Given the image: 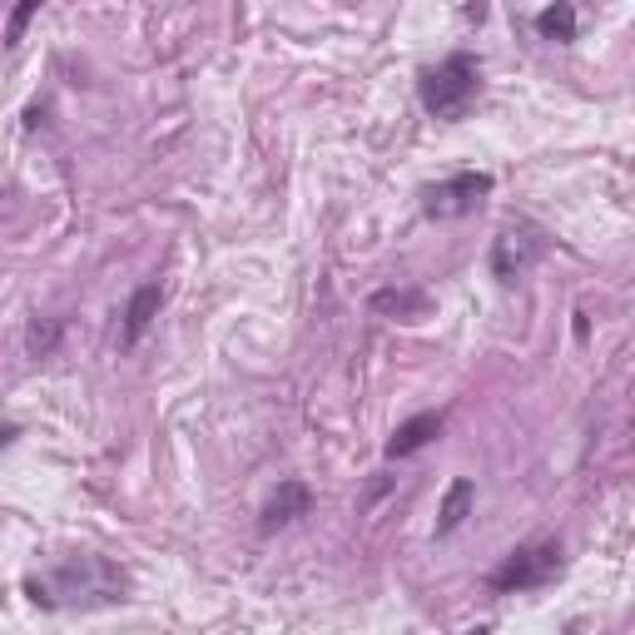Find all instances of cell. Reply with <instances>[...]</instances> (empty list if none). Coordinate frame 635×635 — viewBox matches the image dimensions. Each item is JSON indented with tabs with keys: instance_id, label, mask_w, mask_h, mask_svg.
<instances>
[{
	"instance_id": "7a4b0ae2",
	"label": "cell",
	"mask_w": 635,
	"mask_h": 635,
	"mask_svg": "<svg viewBox=\"0 0 635 635\" xmlns=\"http://www.w3.org/2000/svg\"><path fill=\"white\" fill-rule=\"evenodd\" d=\"M561 576V546L556 541H527V546L507 551L497 571L487 576V591L491 596H517V591H537L546 581Z\"/></svg>"
},
{
	"instance_id": "ba28073f",
	"label": "cell",
	"mask_w": 635,
	"mask_h": 635,
	"mask_svg": "<svg viewBox=\"0 0 635 635\" xmlns=\"http://www.w3.org/2000/svg\"><path fill=\"white\" fill-rule=\"evenodd\" d=\"M85 571H95L100 581H110V586H115V566H105V561L100 556H85ZM55 586H65V596H75V591H85V581H80V556L75 561H65V566L55 571V581H25V591H55ZM110 586H100L110 596Z\"/></svg>"
},
{
	"instance_id": "4fadbf2b",
	"label": "cell",
	"mask_w": 635,
	"mask_h": 635,
	"mask_svg": "<svg viewBox=\"0 0 635 635\" xmlns=\"http://www.w3.org/2000/svg\"><path fill=\"white\" fill-rule=\"evenodd\" d=\"M35 10H40V6H35V0H25V6H20V10H15V15H10V30H6V40H20V30H25V25H30V15H35Z\"/></svg>"
},
{
	"instance_id": "52a82bcc",
	"label": "cell",
	"mask_w": 635,
	"mask_h": 635,
	"mask_svg": "<svg viewBox=\"0 0 635 635\" xmlns=\"http://www.w3.org/2000/svg\"><path fill=\"white\" fill-rule=\"evenodd\" d=\"M367 309L383 313V318H403V323H413V318H427L433 299H427L423 289H377L373 299H367Z\"/></svg>"
},
{
	"instance_id": "3957f363",
	"label": "cell",
	"mask_w": 635,
	"mask_h": 635,
	"mask_svg": "<svg viewBox=\"0 0 635 635\" xmlns=\"http://www.w3.org/2000/svg\"><path fill=\"white\" fill-rule=\"evenodd\" d=\"M491 184H497V179L481 174V169L452 174V179L433 184V189L423 194V214H427V219H467V214H477L481 204H487Z\"/></svg>"
},
{
	"instance_id": "9c48e42d",
	"label": "cell",
	"mask_w": 635,
	"mask_h": 635,
	"mask_svg": "<svg viewBox=\"0 0 635 635\" xmlns=\"http://www.w3.org/2000/svg\"><path fill=\"white\" fill-rule=\"evenodd\" d=\"M159 309H164V283H145L125 309V347H135L139 337L149 333V323L159 318Z\"/></svg>"
},
{
	"instance_id": "277c9868",
	"label": "cell",
	"mask_w": 635,
	"mask_h": 635,
	"mask_svg": "<svg viewBox=\"0 0 635 635\" xmlns=\"http://www.w3.org/2000/svg\"><path fill=\"white\" fill-rule=\"evenodd\" d=\"M309 507H313L309 481H279V491H273V497L263 501V511H259V531L263 537H273V531L293 527L299 517H309Z\"/></svg>"
},
{
	"instance_id": "5bb4252c",
	"label": "cell",
	"mask_w": 635,
	"mask_h": 635,
	"mask_svg": "<svg viewBox=\"0 0 635 635\" xmlns=\"http://www.w3.org/2000/svg\"><path fill=\"white\" fill-rule=\"evenodd\" d=\"M10 437H15V427H0V447H6V443H10Z\"/></svg>"
},
{
	"instance_id": "30bf717a",
	"label": "cell",
	"mask_w": 635,
	"mask_h": 635,
	"mask_svg": "<svg viewBox=\"0 0 635 635\" xmlns=\"http://www.w3.org/2000/svg\"><path fill=\"white\" fill-rule=\"evenodd\" d=\"M472 501H477L472 477H457L452 487H447V497H443V511H437V537H452V531L472 517Z\"/></svg>"
},
{
	"instance_id": "8992f818",
	"label": "cell",
	"mask_w": 635,
	"mask_h": 635,
	"mask_svg": "<svg viewBox=\"0 0 635 635\" xmlns=\"http://www.w3.org/2000/svg\"><path fill=\"white\" fill-rule=\"evenodd\" d=\"M443 423H447V413H443V407H437V413H417V417H407V423L397 427L393 437H387V447H383V452L393 457V462H397V457H413V452H423L427 443H437V437H443Z\"/></svg>"
},
{
	"instance_id": "5b68a950",
	"label": "cell",
	"mask_w": 635,
	"mask_h": 635,
	"mask_svg": "<svg viewBox=\"0 0 635 635\" xmlns=\"http://www.w3.org/2000/svg\"><path fill=\"white\" fill-rule=\"evenodd\" d=\"M537 259H541V239L537 233H527V229H507L497 243H491V273H497L501 283L521 279Z\"/></svg>"
},
{
	"instance_id": "7c38bea8",
	"label": "cell",
	"mask_w": 635,
	"mask_h": 635,
	"mask_svg": "<svg viewBox=\"0 0 635 635\" xmlns=\"http://www.w3.org/2000/svg\"><path fill=\"white\" fill-rule=\"evenodd\" d=\"M55 343H60V323H55V318H50V323H40V318H35V323L25 327V347H30V357H45Z\"/></svg>"
},
{
	"instance_id": "8fae6325",
	"label": "cell",
	"mask_w": 635,
	"mask_h": 635,
	"mask_svg": "<svg viewBox=\"0 0 635 635\" xmlns=\"http://www.w3.org/2000/svg\"><path fill=\"white\" fill-rule=\"evenodd\" d=\"M537 30L546 40H576V6H566V0H556V6H546L537 15Z\"/></svg>"
},
{
	"instance_id": "6da1fadb",
	"label": "cell",
	"mask_w": 635,
	"mask_h": 635,
	"mask_svg": "<svg viewBox=\"0 0 635 635\" xmlns=\"http://www.w3.org/2000/svg\"><path fill=\"white\" fill-rule=\"evenodd\" d=\"M477 90H481V60L467 55V50H452L443 65H433L423 75L417 95H423V110L433 119H462L472 110Z\"/></svg>"
}]
</instances>
